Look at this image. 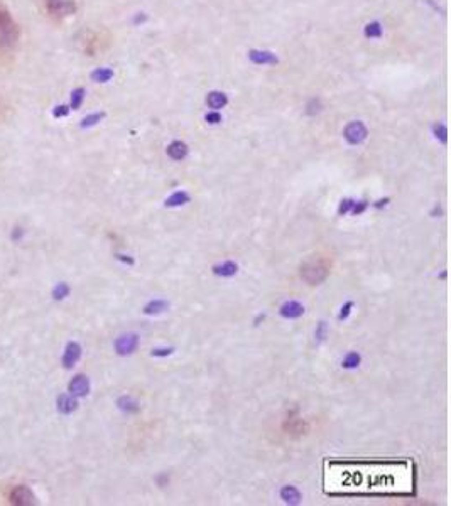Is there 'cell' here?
Masks as SVG:
<instances>
[{"mask_svg":"<svg viewBox=\"0 0 451 506\" xmlns=\"http://www.w3.org/2000/svg\"><path fill=\"white\" fill-rule=\"evenodd\" d=\"M22 235H24V230H22L21 226H17V228H14V231H12V240L14 241H19L21 238H22Z\"/></svg>","mask_w":451,"mask_h":506,"instance_id":"cell-33","label":"cell"},{"mask_svg":"<svg viewBox=\"0 0 451 506\" xmlns=\"http://www.w3.org/2000/svg\"><path fill=\"white\" fill-rule=\"evenodd\" d=\"M83 100H85V90L83 88L73 90V93H71V105H69V108L78 110L80 107H82Z\"/></svg>","mask_w":451,"mask_h":506,"instance_id":"cell-23","label":"cell"},{"mask_svg":"<svg viewBox=\"0 0 451 506\" xmlns=\"http://www.w3.org/2000/svg\"><path fill=\"white\" fill-rule=\"evenodd\" d=\"M117 258L120 260V261H125V264H129V265H132V264H134V260H132V258H129V257H127V255H117Z\"/></svg>","mask_w":451,"mask_h":506,"instance_id":"cell-34","label":"cell"},{"mask_svg":"<svg viewBox=\"0 0 451 506\" xmlns=\"http://www.w3.org/2000/svg\"><path fill=\"white\" fill-rule=\"evenodd\" d=\"M365 36L370 39H377L382 36V26L379 22H370L365 26Z\"/></svg>","mask_w":451,"mask_h":506,"instance_id":"cell-22","label":"cell"},{"mask_svg":"<svg viewBox=\"0 0 451 506\" xmlns=\"http://www.w3.org/2000/svg\"><path fill=\"white\" fill-rule=\"evenodd\" d=\"M172 351H174V348H155V350H152V356L155 358H164V356H169V354H172Z\"/></svg>","mask_w":451,"mask_h":506,"instance_id":"cell-28","label":"cell"},{"mask_svg":"<svg viewBox=\"0 0 451 506\" xmlns=\"http://www.w3.org/2000/svg\"><path fill=\"white\" fill-rule=\"evenodd\" d=\"M103 117H105V115H103V113H91V115H88V117H85V118L82 120V124H80V127H82V129H90V127L96 125L98 122H100Z\"/></svg>","mask_w":451,"mask_h":506,"instance_id":"cell-24","label":"cell"},{"mask_svg":"<svg viewBox=\"0 0 451 506\" xmlns=\"http://www.w3.org/2000/svg\"><path fill=\"white\" fill-rule=\"evenodd\" d=\"M167 307H169V304H167L166 300L155 299V300H150L149 304L144 307V314H147V316H158V314H163L164 311H167Z\"/></svg>","mask_w":451,"mask_h":506,"instance_id":"cell-13","label":"cell"},{"mask_svg":"<svg viewBox=\"0 0 451 506\" xmlns=\"http://www.w3.org/2000/svg\"><path fill=\"white\" fill-rule=\"evenodd\" d=\"M360 359H362V358H360V354L355 353V351H351V353H348V354H346V356H345V359L342 361V366H343V368H346V370L357 368V366L360 365Z\"/></svg>","mask_w":451,"mask_h":506,"instance_id":"cell-20","label":"cell"},{"mask_svg":"<svg viewBox=\"0 0 451 506\" xmlns=\"http://www.w3.org/2000/svg\"><path fill=\"white\" fill-rule=\"evenodd\" d=\"M281 499L289 504H298L301 501V493L294 486H284L281 490Z\"/></svg>","mask_w":451,"mask_h":506,"instance_id":"cell-15","label":"cell"},{"mask_svg":"<svg viewBox=\"0 0 451 506\" xmlns=\"http://www.w3.org/2000/svg\"><path fill=\"white\" fill-rule=\"evenodd\" d=\"M433 132H435V135L436 138H439L441 142H446L448 140V129L444 127L443 124H436L435 127H433Z\"/></svg>","mask_w":451,"mask_h":506,"instance_id":"cell-25","label":"cell"},{"mask_svg":"<svg viewBox=\"0 0 451 506\" xmlns=\"http://www.w3.org/2000/svg\"><path fill=\"white\" fill-rule=\"evenodd\" d=\"M113 78V69L110 68H98L91 73V79L96 81V83H107Z\"/></svg>","mask_w":451,"mask_h":506,"instance_id":"cell-19","label":"cell"},{"mask_svg":"<svg viewBox=\"0 0 451 506\" xmlns=\"http://www.w3.org/2000/svg\"><path fill=\"white\" fill-rule=\"evenodd\" d=\"M367 206H368L367 201H358V203H355L354 208H351V214H355V216H357V214H362L367 209Z\"/></svg>","mask_w":451,"mask_h":506,"instance_id":"cell-30","label":"cell"},{"mask_svg":"<svg viewBox=\"0 0 451 506\" xmlns=\"http://www.w3.org/2000/svg\"><path fill=\"white\" fill-rule=\"evenodd\" d=\"M34 494L32 491L29 490L27 486L21 484V486H15L12 493H10V503L17 504V506H29V504H34Z\"/></svg>","mask_w":451,"mask_h":506,"instance_id":"cell-6","label":"cell"},{"mask_svg":"<svg viewBox=\"0 0 451 506\" xmlns=\"http://www.w3.org/2000/svg\"><path fill=\"white\" fill-rule=\"evenodd\" d=\"M237 270H239V267H237V264H233V261H225L222 265L213 267V272L220 277H233Z\"/></svg>","mask_w":451,"mask_h":506,"instance_id":"cell-16","label":"cell"},{"mask_svg":"<svg viewBox=\"0 0 451 506\" xmlns=\"http://www.w3.org/2000/svg\"><path fill=\"white\" fill-rule=\"evenodd\" d=\"M186 203H189V194L188 193H184V191H176L174 194L169 196L166 199V206H169V208H174V206H183V205H186Z\"/></svg>","mask_w":451,"mask_h":506,"instance_id":"cell-17","label":"cell"},{"mask_svg":"<svg viewBox=\"0 0 451 506\" xmlns=\"http://www.w3.org/2000/svg\"><path fill=\"white\" fill-rule=\"evenodd\" d=\"M119 409L122 410V412H127V414H134V412L139 410V403L135 402L132 397H120L119 398Z\"/></svg>","mask_w":451,"mask_h":506,"instance_id":"cell-18","label":"cell"},{"mask_svg":"<svg viewBox=\"0 0 451 506\" xmlns=\"http://www.w3.org/2000/svg\"><path fill=\"white\" fill-rule=\"evenodd\" d=\"M69 113V107L68 105H57V107L53 110V115L56 118H61V117H68Z\"/></svg>","mask_w":451,"mask_h":506,"instance_id":"cell-29","label":"cell"},{"mask_svg":"<svg viewBox=\"0 0 451 506\" xmlns=\"http://www.w3.org/2000/svg\"><path fill=\"white\" fill-rule=\"evenodd\" d=\"M76 409H78V400H76V397H73L71 393H63L57 397V410H60L63 415L73 414Z\"/></svg>","mask_w":451,"mask_h":506,"instance_id":"cell-9","label":"cell"},{"mask_svg":"<svg viewBox=\"0 0 451 506\" xmlns=\"http://www.w3.org/2000/svg\"><path fill=\"white\" fill-rule=\"evenodd\" d=\"M326 333H328V326H326V322L325 321H321L320 324H318V328H316V333H315V336H316V341L318 342H321L323 339H325V337H326Z\"/></svg>","mask_w":451,"mask_h":506,"instance_id":"cell-27","label":"cell"},{"mask_svg":"<svg viewBox=\"0 0 451 506\" xmlns=\"http://www.w3.org/2000/svg\"><path fill=\"white\" fill-rule=\"evenodd\" d=\"M328 273H329V269H328L326 261H323V260H309L301 267V277H303L308 284H311V286L323 282L328 277Z\"/></svg>","mask_w":451,"mask_h":506,"instance_id":"cell-2","label":"cell"},{"mask_svg":"<svg viewBox=\"0 0 451 506\" xmlns=\"http://www.w3.org/2000/svg\"><path fill=\"white\" fill-rule=\"evenodd\" d=\"M351 309H354V302H346V304L342 307V312H340V316H338L340 321H343V319L348 317V316H350V312H351Z\"/></svg>","mask_w":451,"mask_h":506,"instance_id":"cell-31","label":"cell"},{"mask_svg":"<svg viewBox=\"0 0 451 506\" xmlns=\"http://www.w3.org/2000/svg\"><path fill=\"white\" fill-rule=\"evenodd\" d=\"M139 346V336L134 333L129 334H122L117 337L115 341V351H117L120 356H127V354H132Z\"/></svg>","mask_w":451,"mask_h":506,"instance_id":"cell-4","label":"cell"},{"mask_svg":"<svg viewBox=\"0 0 451 506\" xmlns=\"http://www.w3.org/2000/svg\"><path fill=\"white\" fill-rule=\"evenodd\" d=\"M69 290H71V289H69L68 284L60 282V284H57V286L53 289V299H54V300H63V299H66L68 295H69Z\"/></svg>","mask_w":451,"mask_h":506,"instance_id":"cell-21","label":"cell"},{"mask_svg":"<svg viewBox=\"0 0 451 506\" xmlns=\"http://www.w3.org/2000/svg\"><path fill=\"white\" fill-rule=\"evenodd\" d=\"M206 103L210 105L211 108L218 110V108H223L225 105L228 103V98H227V95H225V93H222V91H211V93H208V96H206Z\"/></svg>","mask_w":451,"mask_h":506,"instance_id":"cell-14","label":"cell"},{"mask_svg":"<svg viewBox=\"0 0 451 506\" xmlns=\"http://www.w3.org/2000/svg\"><path fill=\"white\" fill-rule=\"evenodd\" d=\"M80 358H82V346L74 341L68 342L65 348V354H63V358H61L63 366H65L66 370H71L73 366L78 363Z\"/></svg>","mask_w":451,"mask_h":506,"instance_id":"cell-7","label":"cell"},{"mask_svg":"<svg viewBox=\"0 0 451 506\" xmlns=\"http://www.w3.org/2000/svg\"><path fill=\"white\" fill-rule=\"evenodd\" d=\"M167 155L174 160H181L188 155V145L184 142H172L169 147H167Z\"/></svg>","mask_w":451,"mask_h":506,"instance_id":"cell-12","label":"cell"},{"mask_svg":"<svg viewBox=\"0 0 451 506\" xmlns=\"http://www.w3.org/2000/svg\"><path fill=\"white\" fill-rule=\"evenodd\" d=\"M205 120L208 122V124L217 125V124H220V122H222V115L217 113V112H211V113H208V115H206Z\"/></svg>","mask_w":451,"mask_h":506,"instance_id":"cell-32","label":"cell"},{"mask_svg":"<svg viewBox=\"0 0 451 506\" xmlns=\"http://www.w3.org/2000/svg\"><path fill=\"white\" fill-rule=\"evenodd\" d=\"M248 57L256 65H276L277 63L276 54H272L270 51H250Z\"/></svg>","mask_w":451,"mask_h":506,"instance_id":"cell-11","label":"cell"},{"mask_svg":"<svg viewBox=\"0 0 451 506\" xmlns=\"http://www.w3.org/2000/svg\"><path fill=\"white\" fill-rule=\"evenodd\" d=\"M354 205H355V201H354V199H343L342 203H340L338 214H340V216H343V214L350 213V211H351V208H354Z\"/></svg>","mask_w":451,"mask_h":506,"instance_id":"cell-26","label":"cell"},{"mask_svg":"<svg viewBox=\"0 0 451 506\" xmlns=\"http://www.w3.org/2000/svg\"><path fill=\"white\" fill-rule=\"evenodd\" d=\"M367 127L362 124V122H351V124L346 125V129L343 132L345 138L350 144H362L367 138Z\"/></svg>","mask_w":451,"mask_h":506,"instance_id":"cell-5","label":"cell"},{"mask_svg":"<svg viewBox=\"0 0 451 506\" xmlns=\"http://www.w3.org/2000/svg\"><path fill=\"white\" fill-rule=\"evenodd\" d=\"M279 312H281V316L286 317V319H296V317H301L304 314V307L296 300H289V302H286V304L281 306Z\"/></svg>","mask_w":451,"mask_h":506,"instance_id":"cell-10","label":"cell"},{"mask_svg":"<svg viewBox=\"0 0 451 506\" xmlns=\"http://www.w3.org/2000/svg\"><path fill=\"white\" fill-rule=\"evenodd\" d=\"M387 203H389V197H385V199H379L374 206H375V208H382V206L387 205Z\"/></svg>","mask_w":451,"mask_h":506,"instance_id":"cell-35","label":"cell"},{"mask_svg":"<svg viewBox=\"0 0 451 506\" xmlns=\"http://www.w3.org/2000/svg\"><path fill=\"white\" fill-rule=\"evenodd\" d=\"M142 21H146V15H137L135 17V22H142Z\"/></svg>","mask_w":451,"mask_h":506,"instance_id":"cell-36","label":"cell"},{"mask_svg":"<svg viewBox=\"0 0 451 506\" xmlns=\"http://www.w3.org/2000/svg\"><path fill=\"white\" fill-rule=\"evenodd\" d=\"M48 12L54 17H66L76 12V2L74 0H46Z\"/></svg>","mask_w":451,"mask_h":506,"instance_id":"cell-3","label":"cell"},{"mask_svg":"<svg viewBox=\"0 0 451 506\" xmlns=\"http://www.w3.org/2000/svg\"><path fill=\"white\" fill-rule=\"evenodd\" d=\"M68 390H69V393L76 398L86 397V395L90 393V380L85 375H76L71 380V383H69Z\"/></svg>","mask_w":451,"mask_h":506,"instance_id":"cell-8","label":"cell"},{"mask_svg":"<svg viewBox=\"0 0 451 506\" xmlns=\"http://www.w3.org/2000/svg\"><path fill=\"white\" fill-rule=\"evenodd\" d=\"M19 39V27L5 9H0V49H10Z\"/></svg>","mask_w":451,"mask_h":506,"instance_id":"cell-1","label":"cell"}]
</instances>
